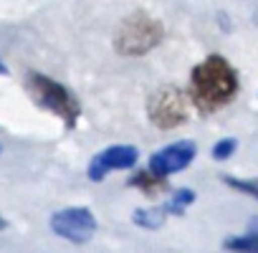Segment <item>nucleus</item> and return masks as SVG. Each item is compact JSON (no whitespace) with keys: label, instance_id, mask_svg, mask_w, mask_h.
Listing matches in <instances>:
<instances>
[{"label":"nucleus","instance_id":"f257e3e1","mask_svg":"<svg viewBox=\"0 0 258 253\" xmlns=\"http://www.w3.org/2000/svg\"><path fill=\"white\" fill-rule=\"evenodd\" d=\"M238 74L223 56H208L190 74V99L200 111H218L238 94Z\"/></svg>","mask_w":258,"mask_h":253},{"label":"nucleus","instance_id":"f03ea898","mask_svg":"<svg viewBox=\"0 0 258 253\" xmlns=\"http://www.w3.org/2000/svg\"><path fill=\"white\" fill-rule=\"evenodd\" d=\"M162 36H165L162 23L155 16L137 11L119 23L114 33V48L121 56H142V53H150L155 46H160Z\"/></svg>","mask_w":258,"mask_h":253},{"label":"nucleus","instance_id":"7ed1b4c3","mask_svg":"<svg viewBox=\"0 0 258 253\" xmlns=\"http://www.w3.org/2000/svg\"><path fill=\"white\" fill-rule=\"evenodd\" d=\"M26 91L38 106L48 109L56 116H61L69 130L76 126V121L81 116V104L66 86H61L58 81H53V79H48L38 71H31L26 76Z\"/></svg>","mask_w":258,"mask_h":253},{"label":"nucleus","instance_id":"20e7f679","mask_svg":"<svg viewBox=\"0 0 258 253\" xmlns=\"http://www.w3.org/2000/svg\"><path fill=\"white\" fill-rule=\"evenodd\" d=\"M147 116L157 130H175L190 119V99L175 86H162L150 96Z\"/></svg>","mask_w":258,"mask_h":253},{"label":"nucleus","instance_id":"39448f33","mask_svg":"<svg viewBox=\"0 0 258 253\" xmlns=\"http://www.w3.org/2000/svg\"><path fill=\"white\" fill-rule=\"evenodd\" d=\"M51 230L71 243H89L96 233V218L89 208H63L51 215Z\"/></svg>","mask_w":258,"mask_h":253},{"label":"nucleus","instance_id":"423d86ee","mask_svg":"<svg viewBox=\"0 0 258 253\" xmlns=\"http://www.w3.org/2000/svg\"><path fill=\"white\" fill-rule=\"evenodd\" d=\"M195 155H198L195 142L180 140V142H172V145H167L165 150L155 152V155L150 157L147 170H150L155 177H162V180H165V177H170V175L185 170V167L195 160Z\"/></svg>","mask_w":258,"mask_h":253},{"label":"nucleus","instance_id":"0eeeda50","mask_svg":"<svg viewBox=\"0 0 258 253\" xmlns=\"http://www.w3.org/2000/svg\"><path fill=\"white\" fill-rule=\"evenodd\" d=\"M137 160H140L137 147H132V145H111V147L101 150V152L89 162L86 175H89L91 182H99V180H104V177H106L109 172H114V170H129V167H135Z\"/></svg>","mask_w":258,"mask_h":253},{"label":"nucleus","instance_id":"6e6552de","mask_svg":"<svg viewBox=\"0 0 258 253\" xmlns=\"http://www.w3.org/2000/svg\"><path fill=\"white\" fill-rule=\"evenodd\" d=\"M223 248L230 253H258V230H248L243 235H230L223 240Z\"/></svg>","mask_w":258,"mask_h":253},{"label":"nucleus","instance_id":"1a4fd4ad","mask_svg":"<svg viewBox=\"0 0 258 253\" xmlns=\"http://www.w3.org/2000/svg\"><path fill=\"white\" fill-rule=\"evenodd\" d=\"M129 185L140 187V190L147 193V195H160L162 190H167V182H165L162 177H155L150 170H145V172H135L132 177H129Z\"/></svg>","mask_w":258,"mask_h":253},{"label":"nucleus","instance_id":"9d476101","mask_svg":"<svg viewBox=\"0 0 258 253\" xmlns=\"http://www.w3.org/2000/svg\"><path fill=\"white\" fill-rule=\"evenodd\" d=\"M192 203H195V190H190V187H180V190L172 193V198H170L162 208H165L167 215H182Z\"/></svg>","mask_w":258,"mask_h":253},{"label":"nucleus","instance_id":"9b49d317","mask_svg":"<svg viewBox=\"0 0 258 253\" xmlns=\"http://www.w3.org/2000/svg\"><path fill=\"white\" fill-rule=\"evenodd\" d=\"M165 220H167V213H165V208H152V210H135V215H132V223H135V225H142V228H150V230H155V228H162V225H165Z\"/></svg>","mask_w":258,"mask_h":253},{"label":"nucleus","instance_id":"f8f14e48","mask_svg":"<svg viewBox=\"0 0 258 253\" xmlns=\"http://www.w3.org/2000/svg\"><path fill=\"white\" fill-rule=\"evenodd\" d=\"M223 182H225L228 187H233V190H238V193H243V195L258 200V180H240V177H228V175H225Z\"/></svg>","mask_w":258,"mask_h":253},{"label":"nucleus","instance_id":"ddd939ff","mask_svg":"<svg viewBox=\"0 0 258 253\" xmlns=\"http://www.w3.org/2000/svg\"><path fill=\"white\" fill-rule=\"evenodd\" d=\"M238 150V140H233V137H225V140H220L215 147H213V160H228L233 152Z\"/></svg>","mask_w":258,"mask_h":253},{"label":"nucleus","instance_id":"4468645a","mask_svg":"<svg viewBox=\"0 0 258 253\" xmlns=\"http://www.w3.org/2000/svg\"><path fill=\"white\" fill-rule=\"evenodd\" d=\"M6 225H8V223H6V218L0 215V230H6Z\"/></svg>","mask_w":258,"mask_h":253},{"label":"nucleus","instance_id":"2eb2a0df","mask_svg":"<svg viewBox=\"0 0 258 253\" xmlns=\"http://www.w3.org/2000/svg\"><path fill=\"white\" fill-rule=\"evenodd\" d=\"M0 74H8V69H6V64L0 61Z\"/></svg>","mask_w":258,"mask_h":253}]
</instances>
